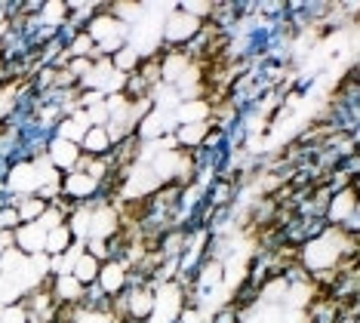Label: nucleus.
Wrapping results in <instances>:
<instances>
[{
  "label": "nucleus",
  "mask_w": 360,
  "mask_h": 323,
  "mask_svg": "<svg viewBox=\"0 0 360 323\" xmlns=\"http://www.w3.org/2000/svg\"><path fill=\"white\" fill-rule=\"evenodd\" d=\"M203 22L194 19V15L182 13L179 6H167V19L160 25V44L169 49H185L194 37L200 34Z\"/></svg>",
  "instance_id": "obj_1"
},
{
  "label": "nucleus",
  "mask_w": 360,
  "mask_h": 323,
  "mask_svg": "<svg viewBox=\"0 0 360 323\" xmlns=\"http://www.w3.org/2000/svg\"><path fill=\"white\" fill-rule=\"evenodd\" d=\"M4 191L13 194V197H31L40 191V176H37V167L28 160V157H19L6 167V176H4Z\"/></svg>",
  "instance_id": "obj_2"
},
{
  "label": "nucleus",
  "mask_w": 360,
  "mask_h": 323,
  "mask_svg": "<svg viewBox=\"0 0 360 323\" xmlns=\"http://www.w3.org/2000/svg\"><path fill=\"white\" fill-rule=\"evenodd\" d=\"M360 215V194H357V182L348 188H339V191L330 194V203L323 210V222L326 225H345L348 219Z\"/></svg>",
  "instance_id": "obj_3"
},
{
  "label": "nucleus",
  "mask_w": 360,
  "mask_h": 323,
  "mask_svg": "<svg viewBox=\"0 0 360 323\" xmlns=\"http://www.w3.org/2000/svg\"><path fill=\"white\" fill-rule=\"evenodd\" d=\"M124 225H120V213H117V203H108V201H99L96 197L89 203V234L86 237H99V240H108L114 234H120Z\"/></svg>",
  "instance_id": "obj_4"
},
{
  "label": "nucleus",
  "mask_w": 360,
  "mask_h": 323,
  "mask_svg": "<svg viewBox=\"0 0 360 323\" xmlns=\"http://www.w3.org/2000/svg\"><path fill=\"white\" fill-rule=\"evenodd\" d=\"M86 34L93 37V44H105V40H114V37H120V40H129V31L133 28H127V25H120L117 19L111 15L108 10V4H102L99 10L93 13V19L86 22Z\"/></svg>",
  "instance_id": "obj_5"
},
{
  "label": "nucleus",
  "mask_w": 360,
  "mask_h": 323,
  "mask_svg": "<svg viewBox=\"0 0 360 323\" xmlns=\"http://www.w3.org/2000/svg\"><path fill=\"white\" fill-rule=\"evenodd\" d=\"M59 194L62 197H68L71 203H77V206H84V203H93L96 197H99V182L96 179H89L86 172H65L62 182H59Z\"/></svg>",
  "instance_id": "obj_6"
},
{
  "label": "nucleus",
  "mask_w": 360,
  "mask_h": 323,
  "mask_svg": "<svg viewBox=\"0 0 360 323\" xmlns=\"http://www.w3.org/2000/svg\"><path fill=\"white\" fill-rule=\"evenodd\" d=\"M96 284L102 286V293L108 296V299H117V296H124L127 289H129V265H127L124 259H108V262H102Z\"/></svg>",
  "instance_id": "obj_7"
},
{
  "label": "nucleus",
  "mask_w": 360,
  "mask_h": 323,
  "mask_svg": "<svg viewBox=\"0 0 360 323\" xmlns=\"http://www.w3.org/2000/svg\"><path fill=\"white\" fill-rule=\"evenodd\" d=\"M173 129H176L173 114H163L160 108H151V111L145 114L142 120H139L136 136H139V142L151 145V142H158V139H163V136H167V132H173Z\"/></svg>",
  "instance_id": "obj_8"
},
{
  "label": "nucleus",
  "mask_w": 360,
  "mask_h": 323,
  "mask_svg": "<svg viewBox=\"0 0 360 323\" xmlns=\"http://www.w3.org/2000/svg\"><path fill=\"white\" fill-rule=\"evenodd\" d=\"M194 65V59L185 53V49H169L160 44V84L176 87V80Z\"/></svg>",
  "instance_id": "obj_9"
},
{
  "label": "nucleus",
  "mask_w": 360,
  "mask_h": 323,
  "mask_svg": "<svg viewBox=\"0 0 360 323\" xmlns=\"http://www.w3.org/2000/svg\"><path fill=\"white\" fill-rule=\"evenodd\" d=\"M46 157H50V163L65 176V172H75L77 170L80 145L65 142V139H59V136H50V142H46Z\"/></svg>",
  "instance_id": "obj_10"
},
{
  "label": "nucleus",
  "mask_w": 360,
  "mask_h": 323,
  "mask_svg": "<svg viewBox=\"0 0 360 323\" xmlns=\"http://www.w3.org/2000/svg\"><path fill=\"white\" fill-rule=\"evenodd\" d=\"M176 127L182 123H210L212 120V102L210 99H188V102H179V108L173 111Z\"/></svg>",
  "instance_id": "obj_11"
},
{
  "label": "nucleus",
  "mask_w": 360,
  "mask_h": 323,
  "mask_svg": "<svg viewBox=\"0 0 360 323\" xmlns=\"http://www.w3.org/2000/svg\"><path fill=\"white\" fill-rule=\"evenodd\" d=\"M46 246V231L40 228V222H25L15 228V250L25 255H37Z\"/></svg>",
  "instance_id": "obj_12"
},
{
  "label": "nucleus",
  "mask_w": 360,
  "mask_h": 323,
  "mask_svg": "<svg viewBox=\"0 0 360 323\" xmlns=\"http://www.w3.org/2000/svg\"><path fill=\"white\" fill-rule=\"evenodd\" d=\"M71 19V6L68 0H44L40 4V13H37V25L40 28H53V31H62Z\"/></svg>",
  "instance_id": "obj_13"
},
{
  "label": "nucleus",
  "mask_w": 360,
  "mask_h": 323,
  "mask_svg": "<svg viewBox=\"0 0 360 323\" xmlns=\"http://www.w3.org/2000/svg\"><path fill=\"white\" fill-rule=\"evenodd\" d=\"M84 289L71 274H62V277H50V293L56 305H80L84 302Z\"/></svg>",
  "instance_id": "obj_14"
},
{
  "label": "nucleus",
  "mask_w": 360,
  "mask_h": 323,
  "mask_svg": "<svg viewBox=\"0 0 360 323\" xmlns=\"http://www.w3.org/2000/svg\"><path fill=\"white\" fill-rule=\"evenodd\" d=\"M111 151H114V145L105 127H89L84 132V139H80V154H86V157H108Z\"/></svg>",
  "instance_id": "obj_15"
},
{
  "label": "nucleus",
  "mask_w": 360,
  "mask_h": 323,
  "mask_svg": "<svg viewBox=\"0 0 360 323\" xmlns=\"http://www.w3.org/2000/svg\"><path fill=\"white\" fill-rule=\"evenodd\" d=\"M210 127H212V120L210 123H182V127L173 129L176 145L182 148V151H198V148L203 145V139H207Z\"/></svg>",
  "instance_id": "obj_16"
},
{
  "label": "nucleus",
  "mask_w": 360,
  "mask_h": 323,
  "mask_svg": "<svg viewBox=\"0 0 360 323\" xmlns=\"http://www.w3.org/2000/svg\"><path fill=\"white\" fill-rule=\"evenodd\" d=\"M142 59H145V56H142V49H139L136 44H124L117 53L111 56V65H114V71H120V74H127V77H129V74L139 71Z\"/></svg>",
  "instance_id": "obj_17"
},
{
  "label": "nucleus",
  "mask_w": 360,
  "mask_h": 323,
  "mask_svg": "<svg viewBox=\"0 0 360 323\" xmlns=\"http://www.w3.org/2000/svg\"><path fill=\"white\" fill-rule=\"evenodd\" d=\"M99 268H102V262H96L93 255L86 253V246H84V255L75 262V268H71V277H75L80 286H89V284H96V277H99Z\"/></svg>",
  "instance_id": "obj_18"
},
{
  "label": "nucleus",
  "mask_w": 360,
  "mask_h": 323,
  "mask_svg": "<svg viewBox=\"0 0 360 323\" xmlns=\"http://www.w3.org/2000/svg\"><path fill=\"white\" fill-rule=\"evenodd\" d=\"M46 203L40 194H31V197H19V203H15V213H19V225H25V222H37L40 215H44Z\"/></svg>",
  "instance_id": "obj_19"
},
{
  "label": "nucleus",
  "mask_w": 360,
  "mask_h": 323,
  "mask_svg": "<svg viewBox=\"0 0 360 323\" xmlns=\"http://www.w3.org/2000/svg\"><path fill=\"white\" fill-rule=\"evenodd\" d=\"M71 243H75V234L68 231V225H59V228L46 231V246H44V253H46V255H65Z\"/></svg>",
  "instance_id": "obj_20"
},
{
  "label": "nucleus",
  "mask_w": 360,
  "mask_h": 323,
  "mask_svg": "<svg viewBox=\"0 0 360 323\" xmlns=\"http://www.w3.org/2000/svg\"><path fill=\"white\" fill-rule=\"evenodd\" d=\"M25 299V289H22V284L15 280L13 274H0V305H15Z\"/></svg>",
  "instance_id": "obj_21"
},
{
  "label": "nucleus",
  "mask_w": 360,
  "mask_h": 323,
  "mask_svg": "<svg viewBox=\"0 0 360 323\" xmlns=\"http://www.w3.org/2000/svg\"><path fill=\"white\" fill-rule=\"evenodd\" d=\"M71 323H124L117 317L114 311H93V308H84V305H77L75 317H71Z\"/></svg>",
  "instance_id": "obj_22"
},
{
  "label": "nucleus",
  "mask_w": 360,
  "mask_h": 323,
  "mask_svg": "<svg viewBox=\"0 0 360 323\" xmlns=\"http://www.w3.org/2000/svg\"><path fill=\"white\" fill-rule=\"evenodd\" d=\"M176 6L182 13H188V15H194V19L210 22L212 10H216V0H185V4H176Z\"/></svg>",
  "instance_id": "obj_23"
},
{
  "label": "nucleus",
  "mask_w": 360,
  "mask_h": 323,
  "mask_svg": "<svg viewBox=\"0 0 360 323\" xmlns=\"http://www.w3.org/2000/svg\"><path fill=\"white\" fill-rule=\"evenodd\" d=\"M84 118H86V127H108L111 114H108V105H105V99H102L99 105L84 108Z\"/></svg>",
  "instance_id": "obj_24"
},
{
  "label": "nucleus",
  "mask_w": 360,
  "mask_h": 323,
  "mask_svg": "<svg viewBox=\"0 0 360 323\" xmlns=\"http://www.w3.org/2000/svg\"><path fill=\"white\" fill-rule=\"evenodd\" d=\"M84 246H86V253L93 255L96 262H108V259H111L108 240H99V237H86V240H84Z\"/></svg>",
  "instance_id": "obj_25"
},
{
  "label": "nucleus",
  "mask_w": 360,
  "mask_h": 323,
  "mask_svg": "<svg viewBox=\"0 0 360 323\" xmlns=\"http://www.w3.org/2000/svg\"><path fill=\"white\" fill-rule=\"evenodd\" d=\"M40 228H44V231H53V228H59V225H65V213L59 210V206H46V210H44V215H40Z\"/></svg>",
  "instance_id": "obj_26"
},
{
  "label": "nucleus",
  "mask_w": 360,
  "mask_h": 323,
  "mask_svg": "<svg viewBox=\"0 0 360 323\" xmlns=\"http://www.w3.org/2000/svg\"><path fill=\"white\" fill-rule=\"evenodd\" d=\"M0 323H28V311L22 302L15 305H6L4 311H0Z\"/></svg>",
  "instance_id": "obj_27"
},
{
  "label": "nucleus",
  "mask_w": 360,
  "mask_h": 323,
  "mask_svg": "<svg viewBox=\"0 0 360 323\" xmlns=\"http://www.w3.org/2000/svg\"><path fill=\"white\" fill-rule=\"evenodd\" d=\"M28 323H44V320H34V317H28Z\"/></svg>",
  "instance_id": "obj_28"
}]
</instances>
